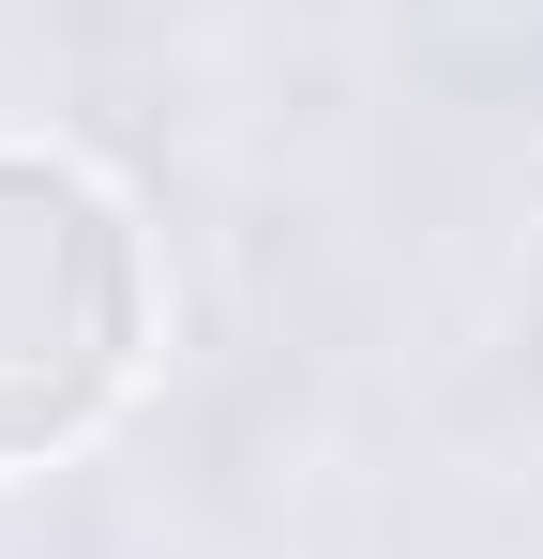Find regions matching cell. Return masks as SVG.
Returning <instances> with one entry per match:
<instances>
[{"mask_svg":"<svg viewBox=\"0 0 543 559\" xmlns=\"http://www.w3.org/2000/svg\"><path fill=\"white\" fill-rule=\"evenodd\" d=\"M152 348V273L121 197L61 152H0V468L76 454L136 393Z\"/></svg>","mask_w":543,"mask_h":559,"instance_id":"obj_1","label":"cell"}]
</instances>
